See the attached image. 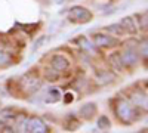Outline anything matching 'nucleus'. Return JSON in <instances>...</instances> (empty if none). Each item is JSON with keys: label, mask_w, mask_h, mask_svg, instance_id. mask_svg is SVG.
<instances>
[{"label": "nucleus", "mask_w": 148, "mask_h": 133, "mask_svg": "<svg viewBox=\"0 0 148 133\" xmlns=\"http://www.w3.org/2000/svg\"><path fill=\"white\" fill-rule=\"evenodd\" d=\"M59 98H61V92H59V89H51V90L46 93L45 101H46L47 104H53V102H58Z\"/></svg>", "instance_id": "11"}, {"label": "nucleus", "mask_w": 148, "mask_h": 133, "mask_svg": "<svg viewBox=\"0 0 148 133\" xmlns=\"http://www.w3.org/2000/svg\"><path fill=\"white\" fill-rule=\"evenodd\" d=\"M141 27L147 30V14H144V19H141Z\"/></svg>", "instance_id": "21"}, {"label": "nucleus", "mask_w": 148, "mask_h": 133, "mask_svg": "<svg viewBox=\"0 0 148 133\" xmlns=\"http://www.w3.org/2000/svg\"><path fill=\"white\" fill-rule=\"evenodd\" d=\"M68 19L71 22H76V24H84V22H89L92 19V14L82 6H74L68 12Z\"/></svg>", "instance_id": "2"}, {"label": "nucleus", "mask_w": 148, "mask_h": 133, "mask_svg": "<svg viewBox=\"0 0 148 133\" xmlns=\"http://www.w3.org/2000/svg\"><path fill=\"white\" fill-rule=\"evenodd\" d=\"M93 43L98 47L102 49H108V47H114L119 44V40L111 37V35H105V34H95L93 35Z\"/></svg>", "instance_id": "3"}, {"label": "nucleus", "mask_w": 148, "mask_h": 133, "mask_svg": "<svg viewBox=\"0 0 148 133\" xmlns=\"http://www.w3.org/2000/svg\"><path fill=\"white\" fill-rule=\"evenodd\" d=\"M21 87L25 92H28V93H33V92H36L37 89L40 87V81H39V78H37L36 76L27 74L21 81Z\"/></svg>", "instance_id": "5"}, {"label": "nucleus", "mask_w": 148, "mask_h": 133, "mask_svg": "<svg viewBox=\"0 0 148 133\" xmlns=\"http://www.w3.org/2000/svg\"><path fill=\"white\" fill-rule=\"evenodd\" d=\"M51 64H52V67L56 70V71H65L67 68H68V61L64 58V56H61V55H55V56H52V59H51Z\"/></svg>", "instance_id": "7"}, {"label": "nucleus", "mask_w": 148, "mask_h": 133, "mask_svg": "<svg viewBox=\"0 0 148 133\" xmlns=\"http://www.w3.org/2000/svg\"><path fill=\"white\" fill-rule=\"evenodd\" d=\"M73 99H74V96H73L71 93H67V95H65V99H64V101H65V104H68V102H73Z\"/></svg>", "instance_id": "20"}, {"label": "nucleus", "mask_w": 148, "mask_h": 133, "mask_svg": "<svg viewBox=\"0 0 148 133\" xmlns=\"http://www.w3.org/2000/svg\"><path fill=\"white\" fill-rule=\"evenodd\" d=\"M15 118H16V113L14 110H10V108H5V110L0 111V123L5 126L10 124Z\"/></svg>", "instance_id": "8"}, {"label": "nucleus", "mask_w": 148, "mask_h": 133, "mask_svg": "<svg viewBox=\"0 0 148 133\" xmlns=\"http://www.w3.org/2000/svg\"><path fill=\"white\" fill-rule=\"evenodd\" d=\"M27 132H31V133H47L49 129L40 118L33 117V118L27 120Z\"/></svg>", "instance_id": "4"}, {"label": "nucleus", "mask_w": 148, "mask_h": 133, "mask_svg": "<svg viewBox=\"0 0 148 133\" xmlns=\"http://www.w3.org/2000/svg\"><path fill=\"white\" fill-rule=\"evenodd\" d=\"M110 64L114 67V70L120 71L123 68V61H121V56L119 53H114V55H111L110 56Z\"/></svg>", "instance_id": "13"}, {"label": "nucleus", "mask_w": 148, "mask_h": 133, "mask_svg": "<svg viewBox=\"0 0 148 133\" xmlns=\"http://www.w3.org/2000/svg\"><path fill=\"white\" fill-rule=\"evenodd\" d=\"M105 30H107V31H113V33H116V34L125 33V31H123V28L120 27V24H114V25H110V27H107Z\"/></svg>", "instance_id": "19"}, {"label": "nucleus", "mask_w": 148, "mask_h": 133, "mask_svg": "<svg viewBox=\"0 0 148 133\" xmlns=\"http://www.w3.org/2000/svg\"><path fill=\"white\" fill-rule=\"evenodd\" d=\"M77 43L80 44V47H82V49H83L84 52H89V53H92V55L95 53V49H93L92 43H90L88 39H86V37H83V35L77 39Z\"/></svg>", "instance_id": "12"}, {"label": "nucleus", "mask_w": 148, "mask_h": 133, "mask_svg": "<svg viewBox=\"0 0 148 133\" xmlns=\"http://www.w3.org/2000/svg\"><path fill=\"white\" fill-rule=\"evenodd\" d=\"M45 40H46V37H42V39H40V40H39V42H37V43H36V44H34V47H36V49H37V47H39V46H40V44H42V43H43V42H45Z\"/></svg>", "instance_id": "22"}, {"label": "nucleus", "mask_w": 148, "mask_h": 133, "mask_svg": "<svg viewBox=\"0 0 148 133\" xmlns=\"http://www.w3.org/2000/svg\"><path fill=\"white\" fill-rule=\"evenodd\" d=\"M110 126L111 124H110L107 117H99V118H98V127H99V129H108Z\"/></svg>", "instance_id": "17"}, {"label": "nucleus", "mask_w": 148, "mask_h": 133, "mask_svg": "<svg viewBox=\"0 0 148 133\" xmlns=\"http://www.w3.org/2000/svg\"><path fill=\"white\" fill-rule=\"evenodd\" d=\"M46 77H47V80H56L59 77V71H56L55 68L53 70H47L46 71Z\"/></svg>", "instance_id": "18"}, {"label": "nucleus", "mask_w": 148, "mask_h": 133, "mask_svg": "<svg viewBox=\"0 0 148 133\" xmlns=\"http://www.w3.org/2000/svg\"><path fill=\"white\" fill-rule=\"evenodd\" d=\"M12 64V56L6 52H0V67H9Z\"/></svg>", "instance_id": "16"}, {"label": "nucleus", "mask_w": 148, "mask_h": 133, "mask_svg": "<svg viewBox=\"0 0 148 133\" xmlns=\"http://www.w3.org/2000/svg\"><path fill=\"white\" fill-rule=\"evenodd\" d=\"M120 56H121L123 64L127 65V67L135 65V64L138 62V55H136V52H135V50L132 49V47H130V49H126V50H125V53L120 55Z\"/></svg>", "instance_id": "6"}, {"label": "nucleus", "mask_w": 148, "mask_h": 133, "mask_svg": "<svg viewBox=\"0 0 148 133\" xmlns=\"http://www.w3.org/2000/svg\"><path fill=\"white\" fill-rule=\"evenodd\" d=\"M132 99L135 101V102H136L138 105H144V108L147 106V96H145V93H135V95H132Z\"/></svg>", "instance_id": "15"}, {"label": "nucleus", "mask_w": 148, "mask_h": 133, "mask_svg": "<svg viewBox=\"0 0 148 133\" xmlns=\"http://www.w3.org/2000/svg\"><path fill=\"white\" fill-rule=\"evenodd\" d=\"M95 113H96V105L92 104V102L83 105V106H82V110H80L82 117H83V118H88V120H90V118L95 115Z\"/></svg>", "instance_id": "10"}, {"label": "nucleus", "mask_w": 148, "mask_h": 133, "mask_svg": "<svg viewBox=\"0 0 148 133\" xmlns=\"http://www.w3.org/2000/svg\"><path fill=\"white\" fill-rule=\"evenodd\" d=\"M120 27L123 28L125 33H129V34H135L136 33V27H135V22H133V18L130 16H126L120 21Z\"/></svg>", "instance_id": "9"}, {"label": "nucleus", "mask_w": 148, "mask_h": 133, "mask_svg": "<svg viewBox=\"0 0 148 133\" xmlns=\"http://www.w3.org/2000/svg\"><path fill=\"white\" fill-rule=\"evenodd\" d=\"M116 115L125 124H129V123L133 121V120H136L135 106L130 102H127L126 99H117V102H116Z\"/></svg>", "instance_id": "1"}, {"label": "nucleus", "mask_w": 148, "mask_h": 133, "mask_svg": "<svg viewBox=\"0 0 148 133\" xmlns=\"http://www.w3.org/2000/svg\"><path fill=\"white\" fill-rule=\"evenodd\" d=\"M98 78L101 80V83H110V81H114V76L113 74H110V72L107 71H99L98 72Z\"/></svg>", "instance_id": "14"}]
</instances>
